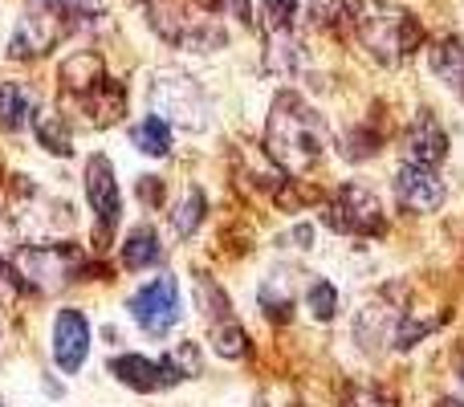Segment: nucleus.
<instances>
[{
  "mask_svg": "<svg viewBox=\"0 0 464 407\" xmlns=\"http://www.w3.org/2000/svg\"><path fill=\"white\" fill-rule=\"evenodd\" d=\"M265 147H269L273 163L289 176H305L318 163L322 147H326V122L322 114L294 90H281L269 106V127H265Z\"/></svg>",
  "mask_w": 464,
  "mask_h": 407,
  "instance_id": "nucleus-1",
  "label": "nucleus"
},
{
  "mask_svg": "<svg viewBox=\"0 0 464 407\" xmlns=\"http://www.w3.org/2000/svg\"><path fill=\"white\" fill-rule=\"evenodd\" d=\"M351 24H354V33H359L362 49L383 65L408 62L420 49V41H424L420 21L408 8L392 5V0H359V5L351 8Z\"/></svg>",
  "mask_w": 464,
  "mask_h": 407,
  "instance_id": "nucleus-2",
  "label": "nucleus"
},
{
  "mask_svg": "<svg viewBox=\"0 0 464 407\" xmlns=\"http://www.w3.org/2000/svg\"><path fill=\"white\" fill-rule=\"evenodd\" d=\"M220 8H225L220 0H147V16H151L155 33L179 49H192V53L225 45Z\"/></svg>",
  "mask_w": 464,
  "mask_h": 407,
  "instance_id": "nucleus-3",
  "label": "nucleus"
},
{
  "mask_svg": "<svg viewBox=\"0 0 464 407\" xmlns=\"http://www.w3.org/2000/svg\"><path fill=\"white\" fill-rule=\"evenodd\" d=\"M151 114H160L163 122H179L184 131H200L204 114H208V102H204L200 86H196L192 78H184V73H171L163 70L160 78L151 82Z\"/></svg>",
  "mask_w": 464,
  "mask_h": 407,
  "instance_id": "nucleus-4",
  "label": "nucleus"
},
{
  "mask_svg": "<svg viewBox=\"0 0 464 407\" xmlns=\"http://www.w3.org/2000/svg\"><path fill=\"white\" fill-rule=\"evenodd\" d=\"M130 318L139 322V330H147L151 338H163L176 330L179 322V281L176 277H151L147 286H139L127 302Z\"/></svg>",
  "mask_w": 464,
  "mask_h": 407,
  "instance_id": "nucleus-5",
  "label": "nucleus"
},
{
  "mask_svg": "<svg viewBox=\"0 0 464 407\" xmlns=\"http://www.w3.org/2000/svg\"><path fill=\"white\" fill-rule=\"evenodd\" d=\"M326 224L334 232H351V237H375V232H383L379 196L367 184H343L334 200L326 204Z\"/></svg>",
  "mask_w": 464,
  "mask_h": 407,
  "instance_id": "nucleus-6",
  "label": "nucleus"
},
{
  "mask_svg": "<svg viewBox=\"0 0 464 407\" xmlns=\"http://www.w3.org/2000/svg\"><path fill=\"white\" fill-rule=\"evenodd\" d=\"M86 204L94 212V232L98 237H111L114 224L122 216V200H119V179H114V163L106 155H90L86 160Z\"/></svg>",
  "mask_w": 464,
  "mask_h": 407,
  "instance_id": "nucleus-7",
  "label": "nucleus"
},
{
  "mask_svg": "<svg viewBox=\"0 0 464 407\" xmlns=\"http://www.w3.org/2000/svg\"><path fill=\"white\" fill-rule=\"evenodd\" d=\"M90 359V318L73 305L57 310L53 318V363L65 375H78Z\"/></svg>",
  "mask_w": 464,
  "mask_h": 407,
  "instance_id": "nucleus-8",
  "label": "nucleus"
},
{
  "mask_svg": "<svg viewBox=\"0 0 464 407\" xmlns=\"http://www.w3.org/2000/svg\"><path fill=\"white\" fill-rule=\"evenodd\" d=\"M65 24L57 13H49V8H33V13H24L21 21H16L13 29V41H8V53L13 57H41L45 49H53L57 41H62Z\"/></svg>",
  "mask_w": 464,
  "mask_h": 407,
  "instance_id": "nucleus-9",
  "label": "nucleus"
},
{
  "mask_svg": "<svg viewBox=\"0 0 464 407\" xmlns=\"http://www.w3.org/2000/svg\"><path fill=\"white\" fill-rule=\"evenodd\" d=\"M111 371L119 383H127L130 392H168L179 383V375L171 371L168 359H143V354H119L111 359Z\"/></svg>",
  "mask_w": 464,
  "mask_h": 407,
  "instance_id": "nucleus-10",
  "label": "nucleus"
},
{
  "mask_svg": "<svg viewBox=\"0 0 464 407\" xmlns=\"http://www.w3.org/2000/svg\"><path fill=\"white\" fill-rule=\"evenodd\" d=\"M395 200L408 212H436L444 204V184L432 168H420V163H403L395 171Z\"/></svg>",
  "mask_w": 464,
  "mask_h": 407,
  "instance_id": "nucleus-11",
  "label": "nucleus"
},
{
  "mask_svg": "<svg viewBox=\"0 0 464 407\" xmlns=\"http://www.w3.org/2000/svg\"><path fill=\"white\" fill-rule=\"evenodd\" d=\"M73 261H78V257H73L70 248H57V245H33V248H24V253H21V269H24L21 277H33L37 286L57 289V286H65V281H70Z\"/></svg>",
  "mask_w": 464,
  "mask_h": 407,
  "instance_id": "nucleus-12",
  "label": "nucleus"
},
{
  "mask_svg": "<svg viewBox=\"0 0 464 407\" xmlns=\"http://www.w3.org/2000/svg\"><path fill=\"white\" fill-rule=\"evenodd\" d=\"M403 151H408V163H420V168H436V163L449 155V139H444L440 122L432 119V114H420L416 122L408 127V139H403Z\"/></svg>",
  "mask_w": 464,
  "mask_h": 407,
  "instance_id": "nucleus-13",
  "label": "nucleus"
},
{
  "mask_svg": "<svg viewBox=\"0 0 464 407\" xmlns=\"http://www.w3.org/2000/svg\"><path fill=\"white\" fill-rule=\"evenodd\" d=\"M29 114H33V94L21 82H5L0 86V131L5 135H21L29 127Z\"/></svg>",
  "mask_w": 464,
  "mask_h": 407,
  "instance_id": "nucleus-14",
  "label": "nucleus"
},
{
  "mask_svg": "<svg viewBox=\"0 0 464 407\" xmlns=\"http://www.w3.org/2000/svg\"><path fill=\"white\" fill-rule=\"evenodd\" d=\"M130 143H135V151L151 155V160H163V155L171 151V127L160 114H147V119H139L135 127H130Z\"/></svg>",
  "mask_w": 464,
  "mask_h": 407,
  "instance_id": "nucleus-15",
  "label": "nucleus"
},
{
  "mask_svg": "<svg viewBox=\"0 0 464 407\" xmlns=\"http://www.w3.org/2000/svg\"><path fill=\"white\" fill-rule=\"evenodd\" d=\"M160 261H163V245L155 237V228L151 224H139L127 237V245H122V265L127 269H147V265H160Z\"/></svg>",
  "mask_w": 464,
  "mask_h": 407,
  "instance_id": "nucleus-16",
  "label": "nucleus"
},
{
  "mask_svg": "<svg viewBox=\"0 0 464 407\" xmlns=\"http://www.w3.org/2000/svg\"><path fill=\"white\" fill-rule=\"evenodd\" d=\"M37 139H41V147L45 151H53V155H73V135H70V119H65L62 111H45V114H37Z\"/></svg>",
  "mask_w": 464,
  "mask_h": 407,
  "instance_id": "nucleus-17",
  "label": "nucleus"
},
{
  "mask_svg": "<svg viewBox=\"0 0 464 407\" xmlns=\"http://www.w3.org/2000/svg\"><path fill=\"white\" fill-rule=\"evenodd\" d=\"M204 212H208V200H204V192H200V188H188L184 200H179V208L171 212V228H176V237L179 240L196 237V228L204 224Z\"/></svg>",
  "mask_w": 464,
  "mask_h": 407,
  "instance_id": "nucleus-18",
  "label": "nucleus"
},
{
  "mask_svg": "<svg viewBox=\"0 0 464 407\" xmlns=\"http://www.w3.org/2000/svg\"><path fill=\"white\" fill-rule=\"evenodd\" d=\"M432 70L440 73L452 90L464 94V45L460 41H444V45L432 49Z\"/></svg>",
  "mask_w": 464,
  "mask_h": 407,
  "instance_id": "nucleus-19",
  "label": "nucleus"
},
{
  "mask_svg": "<svg viewBox=\"0 0 464 407\" xmlns=\"http://www.w3.org/2000/svg\"><path fill=\"white\" fill-rule=\"evenodd\" d=\"M289 302H294V273L281 269V273H269L261 281V305L265 314H285Z\"/></svg>",
  "mask_w": 464,
  "mask_h": 407,
  "instance_id": "nucleus-20",
  "label": "nucleus"
},
{
  "mask_svg": "<svg viewBox=\"0 0 464 407\" xmlns=\"http://www.w3.org/2000/svg\"><path fill=\"white\" fill-rule=\"evenodd\" d=\"M305 310L314 314V322H330L338 314V289L330 281H310L305 286Z\"/></svg>",
  "mask_w": 464,
  "mask_h": 407,
  "instance_id": "nucleus-21",
  "label": "nucleus"
},
{
  "mask_svg": "<svg viewBox=\"0 0 464 407\" xmlns=\"http://www.w3.org/2000/svg\"><path fill=\"white\" fill-rule=\"evenodd\" d=\"M212 351H217L220 359H240V354L248 351L245 326H237V322H225V326H217V330H212Z\"/></svg>",
  "mask_w": 464,
  "mask_h": 407,
  "instance_id": "nucleus-22",
  "label": "nucleus"
},
{
  "mask_svg": "<svg viewBox=\"0 0 464 407\" xmlns=\"http://www.w3.org/2000/svg\"><path fill=\"white\" fill-rule=\"evenodd\" d=\"M310 21L318 29H343L351 24V5L346 0H310Z\"/></svg>",
  "mask_w": 464,
  "mask_h": 407,
  "instance_id": "nucleus-23",
  "label": "nucleus"
},
{
  "mask_svg": "<svg viewBox=\"0 0 464 407\" xmlns=\"http://www.w3.org/2000/svg\"><path fill=\"white\" fill-rule=\"evenodd\" d=\"M163 359L171 363V371H176L179 379H196L204 371V359H200V346L196 343H179V346H171Z\"/></svg>",
  "mask_w": 464,
  "mask_h": 407,
  "instance_id": "nucleus-24",
  "label": "nucleus"
},
{
  "mask_svg": "<svg viewBox=\"0 0 464 407\" xmlns=\"http://www.w3.org/2000/svg\"><path fill=\"white\" fill-rule=\"evenodd\" d=\"M41 8L57 13L62 21H82V16H102V0H37Z\"/></svg>",
  "mask_w": 464,
  "mask_h": 407,
  "instance_id": "nucleus-25",
  "label": "nucleus"
},
{
  "mask_svg": "<svg viewBox=\"0 0 464 407\" xmlns=\"http://www.w3.org/2000/svg\"><path fill=\"white\" fill-rule=\"evenodd\" d=\"M294 13H297L294 0H265V29H269V37H289Z\"/></svg>",
  "mask_w": 464,
  "mask_h": 407,
  "instance_id": "nucleus-26",
  "label": "nucleus"
},
{
  "mask_svg": "<svg viewBox=\"0 0 464 407\" xmlns=\"http://www.w3.org/2000/svg\"><path fill=\"white\" fill-rule=\"evenodd\" d=\"M0 286H5V289H21V286H24V281H21V273H16L13 265L5 261V257H0Z\"/></svg>",
  "mask_w": 464,
  "mask_h": 407,
  "instance_id": "nucleus-27",
  "label": "nucleus"
},
{
  "mask_svg": "<svg viewBox=\"0 0 464 407\" xmlns=\"http://www.w3.org/2000/svg\"><path fill=\"white\" fill-rule=\"evenodd\" d=\"M139 196H143V200H151V204H160V196H163V188H160V179H143V184H139Z\"/></svg>",
  "mask_w": 464,
  "mask_h": 407,
  "instance_id": "nucleus-28",
  "label": "nucleus"
},
{
  "mask_svg": "<svg viewBox=\"0 0 464 407\" xmlns=\"http://www.w3.org/2000/svg\"><path fill=\"white\" fill-rule=\"evenodd\" d=\"M440 407H464V403H460V400H444Z\"/></svg>",
  "mask_w": 464,
  "mask_h": 407,
  "instance_id": "nucleus-29",
  "label": "nucleus"
},
{
  "mask_svg": "<svg viewBox=\"0 0 464 407\" xmlns=\"http://www.w3.org/2000/svg\"><path fill=\"white\" fill-rule=\"evenodd\" d=\"M0 407H5V403H0Z\"/></svg>",
  "mask_w": 464,
  "mask_h": 407,
  "instance_id": "nucleus-30",
  "label": "nucleus"
}]
</instances>
